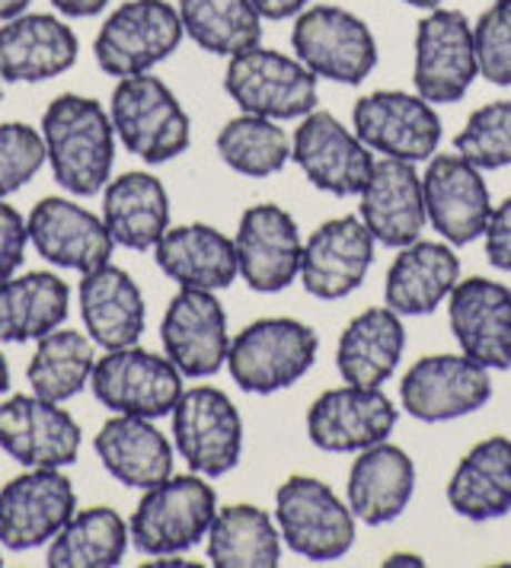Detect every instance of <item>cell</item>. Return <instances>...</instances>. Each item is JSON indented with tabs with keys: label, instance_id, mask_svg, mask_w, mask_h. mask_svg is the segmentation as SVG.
Instances as JSON below:
<instances>
[{
	"label": "cell",
	"instance_id": "7dc6e473",
	"mask_svg": "<svg viewBox=\"0 0 511 568\" xmlns=\"http://www.w3.org/2000/svg\"><path fill=\"white\" fill-rule=\"evenodd\" d=\"M32 0H0V20H13V17H20L26 13V7H29Z\"/></svg>",
	"mask_w": 511,
	"mask_h": 568
},
{
	"label": "cell",
	"instance_id": "7402d4cb",
	"mask_svg": "<svg viewBox=\"0 0 511 568\" xmlns=\"http://www.w3.org/2000/svg\"><path fill=\"white\" fill-rule=\"evenodd\" d=\"M26 231H29V243L46 262L80 275L109 265L116 246L106 221L71 199H42L32 207Z\"/></svg>",
	"mask_w": 511,
	"mask_h": 568
},
{
	"label": "cell",
	"instance_id": "f907efd6",
	"mask_svg": "<svg viewBox=\"0 0 511 568\" xmlns=\"http://www.w3.org/2000/svg\"><path fill=\"white\" fill-rule=\"evenodd\" d=\"M409 7H419V10H434V7H441L444 0H403Z\"/></svg>",
	"mask_w": 511,
	"mask_h": 568
},
{
	"label": "cell",
	"instance_id": "1f68e13d",
	"mask_svg": "<svg viewBox=\"0 0 511 568\" xmlns=\"http://www.w3.org/2000/svg\"><path fill=\"white\" fill-rule=\"evenodd\" d=\"M451 511L467 520H495L511 511V438H485L473 444L448 483Z\"/></svg>",
	"mask_w": 511,
	"mask_h": 568
},
{
	"label": "cell",
	"instance_id": "7a4b0ae2",
	"mask_svg": "<svg viewBox=\"0 0 511 568\" xmlns=\"http://www.w3.org/2000/svg\"><path fill=\"white\" fill-rule=\"evenodd\" d=\"M218 515V495L202 476H167L138 501L128 520V540L138 552L163 559L192 549L208 537Z\"/></svg>",
	"mask_w": 511,
	"mask_h": 568
},
{
	"label": "cell",
	"instance_id": "681fc988",
	"mask_svg": "<svg viewBox=\"0 0 511 568\" xmlns=\"http://www.w3.org/2000/svg\"><path fill=\"white\" fill-rule=\"evenodd\" d=\"M10 387V367H7V358L0 355V393H7Z\"/></svg>",
	"mask_w": 511,
	"mask_h": 568
},
{
	"label": "cell",
	"instance_id": "8992f818",
	"mask_svg": "<svg viewBox=\"0 0 511 568\" xmlns=\"http://www.w3.org/2000/svg\"><path fill=\"white\" fill-rule=\"evenodd\" d=\"M294 58L313 78L355 87L378 68V42L368 23L332 3L307 7L291 29Z\"/></svg>",
	"mask_w": 511,
	"mask_h": 568
},
{
	"label": "cell",
	"instance_id": "30bf717a",
	"mask_svg": "<svg viewBox=\"0 0 511 568\" xmlns=\"http://www.w3.org/2000/svg\"><path fill=\"white\" fill-rule=\"evenodd\" d=\"M90 387L106 409L116 415L160 418L173 413L182 396V374L170 358H160L148 348L126 345L109 348L93 364Z\"/></svg>",
	"mask_w": 511,
	"mask_h": 568
},
{
	"label": "cell",
	"instance_id": "c3c4849f",
	"mask_svg": "<svg viewBox=\"0 0 511 568\" xmlns=\"http://www.w3.org/2000/svg\"><path fill=\"white\" fill-rule=\"evenodd\" d=\"M383 566H422V559L419 556H390Z\"/></svg>",
	"mask_w": 511,
	"mask_h": 568
},
{
	"label": "cell",
	"instance_id": "9a60e30c",
	"mask_svg": "<svg viewBox=\"0 0 511 568\" xmlns=\"http://www.w3.org/2000/svg\"><path fill=\"white\" fill-rule=\"evenodd\" d=\"M77 495L61 469H26L0 489V546L26 552L74 517Z\"/></svg>",
	"mask_w": 511,
	"mask_h": 568
},
{
	"label": "cell",
	"instance_id": "b9f144b4",
	"mask_svg": "<svg viewBox=\"0 0 511 568\" xmlns=\"http://www.w3.org/2000/svg\"><path fill=\"white\" fill-rule=\"evenodd\" d=\"M473 49L480 78L511 87V7L492 3L473 27Z\"/></svg>",
	"mask_w": 511,
	"mask_h": 568
},
{
	"label": "cell",
	"instance_id": "d4e9b609",
	"mask_svg": "<svg viewBox=\"0 0 511 568\" xmlns=\"http://www.w3.org/2000/svg\"><path fill=\"white\" fill-rule=\"evenodd\" d=\"M77 36L51 13H20L0 27V78L7 83H39L77 64Z\"/></svg>",
	"mask_w": 511,
	"mask_h": 568
},
{
	"label": "cell",
	"instance_id": "52a82bcc",
	"mask_svg": "<svg viewBox=\"0 0 511 568\" xmlns=\"http://www.w3.org/2000/svg\"><path fill=\"white\" fill-rule=\"evenodd\" d=\"M182 36V20L173 3L126 0L106 17L93 42V54L109 78H134L167 61L179 49Z\"/></svg>",
	"mask_w": 511,
	"mask_h": 568
},
{
	"label": "cell",
	"instance_id": "74e56055",
	"mask_svg": "<svg viewBox=\"0 0 511 568\" xmlns=\"http://www.w3.org/2000/svg\"><path fill=\"white\" fill-rule=\"evenodd\" d=\"M93 338L74 333V329H51L49 336L39 338V348L26 367L29 387L36 396L49 403H68L80 389L90 384L97 352Z\"/></svg>",
	"mask_w": 511,
	"mask_h": 568
},
{
	"label": "cell",
	"instance_id": "4fadbf2b",
	"mask_svg": "<svg viewBox=\"0 0 511 568\" xmlns=\"http://www.w3.org/2000/svg\"><path fill=\"white\" fill-rule=\"evenodd\" d=\"M492 399L489 367L460 355H429L400 381V403L419 422H451L483 409Z\"/></svg>",
	"mask_w": 511,
	"mask_h": 568
},
{
	"label": "cell",
	"instance_id": "6da1fadb",
	"mask_svg": "<svg viewBox=\"0 0 511 568\" xmlns=\"http://www.w3.org/2000/svg\"><path fill=\"white\" fill-rule=\"evenodd\" d=\"M42 141L58 185L83 199L106 189L116 163V125L97 100L58 97L42 115Z\"/></svg>",
	"mask_w": 511,
	"mask_h": 568
},
{
	"label": "cell",
	"instance_id": "603a6c76",
	"mask_svg": "<svg viewBox=\"0 0 511 568\" xmlns=\"http://www.w3.org/2000/svg\"><path fill=\"white\" fill-rule=\"evenodd\" d=\"M448 323L460 352L489 371L511 367V291L489 278H463L448 294Z\"/></svg>",
	"mask_w": 511,
	"mask_h": 568
},
{
	"label": "cell",
	"instance_id": "ffe728a7",
	"mask_svg": "<svg viewBox=\"0 0 511 568\" xmlns=\"http://www.w3.org/2000/svg\"><path fill=\"white\" fill-rule=\"evenodd\" d=\"M243 282L259 294H279L301 275L304 240L294 217L279 205H253L243 211L233 236Z\"/></svg>",
	"mask_w": 511,
	"mask_h": 568
},
{
	"label": "cell",
	"instance_id": "f546056e",
	"mask_svg": "<svg viewBox=\"0 0 511 568\" xmlns=\"http://www.w3.org/2000/svg\"><path fill=\"white\" fill-rule=\"evenodd\" d=\"M80 316L90 338L109 348L134 345L144 333V297L131 275L116 265H100L80 282Z\"/></svg>",
	"mask_w": 511,
	"mask_h": 568
},
{
	"label": "cell",
	"instance_id": "60d3db41",
	"mask_svg": "<svg viewBox=\"0 0 511 568\" xmlns=\"http://www.w3.org/2000/svg\"><path fill=\"white\" fill-rule=\"evenodd\" d=\"M46 160H49L46 141L32 125L23 122L0 125V199L20 192L42 170Z\"/></svg>",
	"mask_w": 511,
	"mask_h": 568
},
{
	"label": "cell",
	"instance_id": "2e32d148",
	"mask_svg": "<svg viewBox=\"0 0 511 568\" xmlns=\"http://www.w3.org/2000/svg\"><path fill=\"white\" fill-rule=\"evenodd\" d=\"M397 425V406L381 387L327 389L307 409V438L327 454H358L390 438Z\"/></svg>",
	"mask_w": 511,
	"mask_h": 568
},
{
	"label": "cell",
	"instance_id": "f5cc1de1",
	"mask_svg": "<svg viewBox=\"0 0 511 568\" xmlns=\"http://www.w3.org/2000/svg\"><path fill=\"white\" fill-rule=\"evenodd\" d=\"M0 83H3V78H0ZM0 93H3V87H0Z\"/></svg>",
	"mask_w": 511,
	"mask_h": 568
},
{
	"label": "cell",
	"instance_id": "bcb514c9",
	"mask_svg": "<svg viewBox=\"0 0 511 568\" xmlns=\"http://www.w3.org/2000/svg\"><path fill=\"white\" fill-rule=\"evenodd\" d=\"M51 7L64 17H74V20H87V17H97L109 7V0H51Z\"/></svg>",
	"mask_w": 511,
	"mask_h": 568
},
{
	"label": "cell",
	"instance_id": "8fae6325",
	"mask_svg": "<svg viewBox=\"0 0 511 568\" xmlns=\"http://www.w3.org/2000/svg\"><path fill=\"white\" fill-rule=\"evenodd\" d=\"M173 440L199 476H224L243 454V418L218 387L182 389L173 406Z\"/></svg>",
	"mask_w": 511,
	"mask_h": 568
},
{
	"label": "cell",
	"instance_id": "4316f807",
	"mask_svg": "<svg viewBox=\"0 0 511 568\" xmlns=\"http://www.w3.org/2000/svg\"><path fill=\"white\" fill-rule=\"evenodd\" d=\"M460 282V258L451 243L415 240L390 262L383 301L400 316H425L448 301Z\"/></svg>",
	"mask_w": 511,
	"mask_h": 568
},
{
	"label": "cell",
	"instance_id": "ac0fdd59",
	"mask_svg": "<svg viewBox=\"0 0 511 568\" xmlns=\"http://www.w3.org/2000/svg\"><path fill=\"white\" fill-rule=\"evenodd\" d=\"M0 450L26 469H64L80 454V425L61 403L10 396L0 406Z\"/></svg>",
	"mask_w": 511,
	"mask_h": 568
},
{
	"label": "cell",
	"instance_id": "ee69618b",
	"mask_svg": "<svg viewBox=\"0 0 511 568\" xmlns=\"http://www.w3.org/2000/svg\"><path fill=\"white\" fill-rule=\"evenodd\" d=\"M483 240L489 262L511 275V199H505L499 207H492Z\"/></svg>",
	"mask_w": 511,
	"mask_h": 568
},
{
	"label": "cell",
	"instance_id": "d6986e66",
	"mask_svg": "<svg viewBox=\"0 0 511 568\" xmlns=\"http://www.w3.org/2000/svg\"><path fill=\"white\" fill-rule=\"evenodd\" d=\"M425 214L429 224L441 233L451 246H470L480 240L492 214L489 185L483 170H477L470 160L454 154H434L422 176Z\"/></svg>",
	"mask_w": 511,
	"mask_h": 568
},
{
	"label": "cell",
	"instance_id": "5b68a950",
	"mask_svg": "<svg viewBox=\"0 0 511 568\" xmlns=\"http://www.w3.org/2000/svg\"><path fill=\"white\" fill-rule=\"evenodd\" d=\"M281 540L310 562H335L355 542V515L349 501L313 476H291L275 491Z\"/></svg>",
	"mask_w": 511,
	"mask_h": 568
},
{
	"label": "cell",
	"instance_id": "3957f363",
	"mask_svg": "<svg viewBox=\"0 0 511 568\" xmlns=\"http://www.w3.org/2000/svg\"><path fill=\"white\" fill-rule=\"evenodd\" d=\"M320 338L291 316L255 320L230 338L228 371L243 393L269 396L298 384L317 362Z\"/></svg>",
	"mask_w": 511,
	"mask_h": 568
},
{
	"label": "cell",
	"instance_id": "d6a6232c",
	"mask_svg": "<svg viewBox=\"0 0 511 568\" xmlns=\"http://www.w3.org/2000/svg\"><path fill=\"white\" fill-rule=\"evenodd\" d=\"M102 221L119 246L148 253L170 231V195L151 173H126L102 189Z\"/></svg>",
	"mask_w": 511,
	"mask_h": 568
},
{
	"label": "cell",
	"instance_id": "ba28073f",
	"mask_svg": "<svg viewBox=\"0 0 511 568\" xmlns=\"http://www.w3.org/2000/svg\"><path fill=\"white\" fill-rule=\"evenodd\" d=\"M224 90L243 112L275 122L304 119L317 109V78L298 58L262 45L230 58Z\"/></svg>",
	"mask_w": 511,
	"mask_h": 568
},
{
	"label": "cell",
	"instance_id": "83f0119b",
	"mask_svg": "<svg viewBox=\"0 0 511 568\" xmlns=\"http://www.w3.org/2000/svg\"><path fill=\"white\" fill-rule=\"evenodd\" d=\"M153 258L160 272L173 278L179 287L221 291V287H230L240 275L233 240L208 224L170 227L153 246Z\"/></svg>",
	"mask_w": 511,
	"mask_h": 568
},
{
	"label": "cell",
	"instance_id": "5bb4252c",
	"mask_svg": "<svg viewBox=\"0 0 511 568\" xmlns=\"http://www.w3.org/2000/svg\"><path fill=\"white\" fill-rule=\"evenodd\" d=\"M291 160L304 170L310 185L320 192L349 199L361 195L364 182L374 170L371 148L349 131L332 112H307L291 138Z\"/></svg>",
	"mask_w": 511,
	"mask_h": 568
},
{
	"label": "cell",
	"instance_id": "d590c367",
	"mask_svg": "<svg viewBox=\"0 0 511 568\" xmlns=\"http://www.w3.org/2000/svg\"><path fill=\"white\" fill-rule=\"evenodd\" d=\"M128 524L112 508H87L49 542L51 568H112L128 549Z\"/></svg>",
	"mask_w": 511,
	"mask_h": 568
},
{
	"label": "cell",
	"instance_id": "f6af8a7d",
	"mask_svg": "<svg viewBox=\"0 0 511 568\" xmlns=\"http://www.w3.org/2000/svg\"><path fill=\"white\" fill-rule=\"evenodd\" d=\"M310 0H253L262 20H291L298 13H304Z\"/></svg>",
	"mask_w": 511,
	"mask_h": 568
},
{
	"label": "cell",
	"instance_id": "e0dca14e",
	"mask_svg": "<svg viewBox=\"0 0 511 568\" xmlns=\"http://www.w3.org/2000/svg\"><path fill=\"white\" fill-rule=\"evenodd\" d=\"M167 358L182 377H211L228 364V313L214 291L179 287L160 323Z\"/></svg>",
	"mask_w": 511,
	"mask_h": 568
},
{
	"label": "cell",
	"instance_id": "cb8c5ba5",
	"mask_svg": "<svg viewBox=\"0 0 511 568\" xmlns=\"http://www.w3.org/2000/svg\"><path fill=\"white\" fill-rule=\"evenodd\" d=\"M361 221L374 243L390 250H403L422 236L429 214L415 163L393 156L374 160V170L361 189Z\"/></svg>",
	"mask_w": 511,
	"mask_h": 568
},
{
	"label": "cell",
	"instance_id": "ab89813d",
	"mask_svg": "<svg viewBox=\"0 0 511 568\" xmlns=\"http://www.w3.org/2000/svg\"><path fill=\"white\" fill-rule=\"evenodd\" d=\"M454 151L477 170L511 166V100L480 105L458 131Z\"/></svg>",
	"mask_w": 511,
	"mask_h": 568
},
{
	"label": "cell",
	"instance_id": "836d02e7",
	"mask_svg": "<svg viewBox=\"0 0 511 568\" xmlns=\"http://www.w3.org/2000/svg\"><path fill=\"white\" fill-rule=\"evenodd\" d=\"M71 291L51 272H29L0 284V342H39L68 320Z\"/></svg>",
	"mask_w": 511,
	"mask_h": 568
},
{
	"label": "cell",
	"instance_id": "f1b7e54d",
	"mask_svg": "<svg viewBox=\"0 0 511 568\" xmlns=\"http://www.w3.org/2000/svg\"><path fill=\"white\" fill-rule=\"evenodd\" d=\"M93 447L106 473L128 489H151L173 476V447L151 418L116 415L102 425Z\"/></svg>",
	"mask_w": 511,
	"mask_h": 568
},
{
	"label": "cell",
	"instance_id": "44dd1931",
	"mask_svg": "<svg viewBox=\"0 0 511 568\" xmlns=\"http://www.w3.org/2000/svg\"><path fill=\"white\" fill-rule=\"evenodd\" d=\"M374 265V236L361 217H332L310 233L301 256V282L320 301H342Z\"/></svg>",
	"mask_w": 511,
	"mask_h": 568
},
{
	"label": "cell",
	"instance_id": "277c9868",
	"mask_svg": "<svg viewBox=\"0 0 511 568\" xmlns=\"http://www.w3.org/2000/svg\"><path fill=\"white\" fill-rule=\"evenodd\" d=\"M109 119L122 144L144 163H167L186 154L192 141V125L177 93L151 74L119 80L109 103Z\"/></svg>",
	"mask_w": 511,
	"mask_h": 568
},
{
	"label": "cell",
	"instance_id": "816d5d0a",
	"mask_svg": "<svg viewBox=\"0 0 511 568\" xmlns=\"http://www.w3.org/2000/svg\"><path fill=\"white\" fill-rule=\"evenodd\" d=\"M495 3H505V7H511V0H495Z\"/></svg>",
	"mask_w": 511,
	"mask_h": 568
},
{
	"label": "cell",
	"instance_id": "7bdbcfd3",
	"mask_svg": "<svg viewBox=\"0 0 511 568\" xmlns=\"http://www.w3.org/2000/svg\"><path fill=\"white\" fill-rule=\"evenodd\" d=\"M26 243H29V231L23 214L0 199V284L13 278L17 268L23 265Z\"/></svg>",
	"mask_w": 511,
	"mask_h": 568
},
{
	"label": "cell",
	"instance_id": "7c38bea8",
	"mask_svg": "<svg viewBox=\"0 0 511 568\" xmlns=\"http://www.w3.org/2000/svg\"><path fill=\"white\" fill-rule=\"evenodd\" d=\"M355 134L374 154L422 163L438 154L441 119L429 100L403 90H378L352 109Z\"/></svg>",
	"mask_w": 511,
	"mask_h": 568
},
{
	"label": "cell",
	"instance_id": "484cf974",
	"mask_svg": "<svg viewBox=\"0 0 511 568\" xmlns=\"http://www.w3.org/2000/svg\"><path fill=\"white\" fill-rule=\"evenodd\" d=\"M415 491V464L397 444H374L358 450V460L349 469L345 498L355 520L371 527L390 524L403 515Z\"/></svg>",
	"mask_w": 511,
	"mask_h": 568
},
{
	"label": "cell",
	"instance_id": "8d00e7d4",
	"mask_svg": "<svg viewBox=\"0 0 511 568\" xmlns=\"http://www.w3.org/2000/svg\"><path fill=\"white\" fill-rule=\"evenodd\" d=\"M182 32L208 54L247 52L262 39V17L253 0H179Z\"/></svg>",
	"mask_w": 511,
	"mask_h": 568
},
{
	"label": "cell",
	"instance_id": "f35d334b",
	"mask_svg": "<svg viewBox=\"0 0 511 568\" xmlns=\"http://www.w3.org/2000/svg\"><path fill=\"white\" fill-rule=\"evenodd\" d=\"M218 154L228 163L233 173L250 176V180H265L284 170L291 160V138L279 129L275 119L262 115H237L218 134Z\"/></svg>",
	"mask_w": 511,
	"mask_h": 568
},
{
	"label": "cell",
	"instance_id": "4dcf8cb0",
	"mask_svg": "<svg viewBox=\"0 0 511 568\" xmlns=\"http://www.w3.org/2000/svg\"><path fill=\"white\" fill-rule=\"evenodd\" d=\"M407 348L403 316L390 307H371L358 313L342 329L335 348V367L345 384L355 387H381L400 367Z\"/></svg>",
	"mask_w": 511,
	"mask_h": 568
},
{
	"label": "cell",
	"instance_id": "db71d44e",
	"mask_svg": "<svg viewBox=\"0 0 511 568\" xmlns=\"http://www.w3.org/2000/svg\"><path fill=\"white\" fill-rule=\"evenodd\" d=\"M0 566H3V556H0Z\"/></svg>",
	"mask_w": 511,
	"mask_h": 568
},
{
	"label": "cell",
	"instance_id": "9c48e42d",
	"mask_svg": "<svg viewBox=\"0 0 511 568\" xmlns=\"http://www.w3.org/2000/svg\"><path fill=\"white\" fill-rule=\"evenodd\" d=\"M477 78L480 68L473 49V23L460 10H448V7L429 10L415 29V58H412L415 93L432 105L460 103Z\"/></svg>",
	"mask_w": 511,
	"mask_h": 568
},
{
	"label": "cell",
	"instance_id": "e575fe53",
	"mask_svg": "<svg viewBox=\"0 0 511 568\" xmlns=\"http://www.w3.org/2000/svg\"><path fill=\"white\" fill-rule=\"evenodd\" d=\"M208 559L218 568H275L281 559L279 524L255 505H228L208 527Z\"/></svg>",
	"mask_w": 511,
	"mask_h": 568
}]
</instances>
